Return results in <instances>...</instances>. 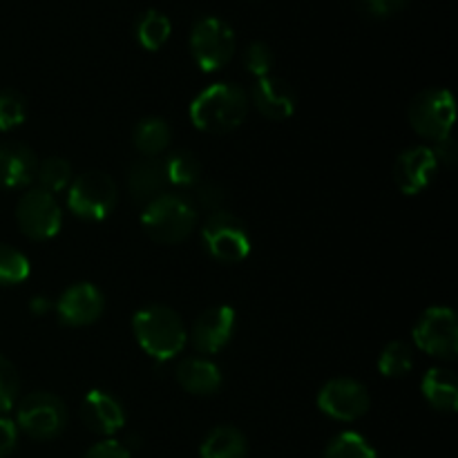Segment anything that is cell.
<instances>
[{"label":"cell","instance_id":"1","mask_svg":"<svg viewBox=\"0 0 458 458\" xmlns=\"http://www.w3.org/2000/svg\"><path fill=\"white\" fill-rule=\"evenodd\" d=\"M249 112V97L235 83H213L191 103V121L208 134H226L240 128Z\"/></svg>","mask_w":458,"mask_h":458},{"label":"cell","instance_id":"2","mask_svg":"<svg viewBox=\"0 0 458 458\" xmlns=\"http://www.w3.org/2000/svg\"><path fill=\"white\" fill-rule=\"evenodd\" d=\"M134 338L155 360H173L188 343V329L182 316L165 304H150L132 318Z\"/></svg>","mask_w":458,"mask_h":458},{"label":"cell","instance_id":"3","mask_svg":"<svg viewBox=\"0 0 458 458\" xmlns=\"http://www.w3.org/2000/svg\"><path fill=\"white\" fill-rule=\"evenodd\" d=\"M197 224V206L182 192H164L141 213V226L157 244H179L188 240Z\"/></svg>","mask_w":458,"mask_h":458},{"label":"cell","instance_id":"4","mask_svg":"<svg viewBox=\"0 0 458 458\" xmlns=\"http://www.w3.org/2000/svg\"><path fill=\"white\" fill-rule=\"evenodd\" d=\"M119 192L114 179L101 170H88L67 186V208L81 219L101 222L114 210Z\"/></svg>","mask_w":458,"mask_h":458},{"label":"cell","instance_id":"5","mask_svg":"<svg viewBox=\"0 0 458 458\" xmlns=\"http://www.w3.org/2000/svg\"><path fill=\"white\" fill-rule=\"evenodd\" d=\"M67 425V407L56 394L31 392L21 401L16 410L18 432L34 441H52L61 437Z\"/></svg>","mask_w":458,"mask_h":458},{"label":"cell","instance_id":"6","mask_svg":"<svg viewBox=\"0 0 458 458\" xmlns=\"http://www.w3.org/2000/svg\"><path fill=\"white\" fill-rule=\"evenodd\" d=\"M237 47L235 31L217 16H204L192 25L191 54L201 72H217L233 58Z\"/></svg>","mask_w":458,"mask_h":458},{"label":"cell","instance_id":"7","mask_svg":"<svg viewBox=\"0 0 458 458\" xmlns=\"http://www.w3.org/2000/svg\"><path fill=\"white\" fill-rule=\"evenodd\" d=\"M410 123L419 137L429 139V141H441V139L450 137L452 128L456 121V103L450 89L445 88H432L420 92L419 97L411 101Z\"/></svg>","mask_w":458,"mask_h":458},{"label":"cell","instance_id":"8","mask_svg":"<svg viewBox=\"0 0 458 458\" xmlns=\"http://www.w3.org/2000/svg\"><path fill=\"white\" fill-rule=\"evenodd\" d=\"M201 242L215 259L228 264L249 258L250 246H253L244 222L226 210L208 215L204 228H201Z\"/></svg>","mask_w":458,"mask_h":458},{"label":"cell","instance_id":"9","mask_svg":"<svg viewBox=\"0 0 458 458\" xmlns=\"http://www.w3.org/2000/svg\"><path fill=\"white\" fill-rule=\"evenodd\" d=\"M16 222L18 228H21L30 240H52V237L61 231V204H58L56 197H54L52 192L43 191V188H30V191L18 199Z\"/></svg>","mask_w":458,"mask_h":458},{"label":"cell","instance_id":"10","mask_svg":"<svg viewBox=\"0 0 458 458\" xmlns=\"http://www.w3.org/2000/svg\"><path fill=\"white\" fill-rule=\"evenodd\" d=\"M416 347L441 360H454L458 353L456 313L447 307H429L414 327Z\"/></svg>","mask_w":458,"mask_h":458},{"label":"cell","instance_id":"11","mask_svg":"<svg viewBox=\"0 0 458 458\" xmlns=\"http://www.w3.org/2000/svg\"><path fill=\"white\" fill-rule=\"evenodd\" d=\"M318 407L329 419L353 423L369 411L371 398L362 383L353 378H334L318 394Z\"/></svg>","mask_w":458,"mask_h":458},{"label":"cell","instance_id":"12","mask_svg":"<svg viewBox=\"0 0 458 458\" xmlns=\"http://www.w3.org/2000/svg\"><path fill=\"white\" fill-rule=\"evenodd\" d=\"M237 327L235 309L228 304H217L201 313L191 329V343L199 353L213 356L219 353L228 343Z\"/></svg>","mask_w":458,"mask_h":458},{"label":"cell","instance_id":"13","mask_svg":"<svg viewBox=\"0 0 458 458\" xmlns=\"http://www.w3.org/2000/svg\"><path fill=\"white\" fill-rule=\"evenodd\" d=\"M106 300L103 293L89 282H76L56 300V313L63 325L88 327L101 318Z\"/></svg>","mask_w":458,"mask_h":458},{"label":"cell","instance_id":"14","mask_svg":"<svg viewBox=\"0 0 458 458\" xmlns=\"http://www.w3.org/2000/svg\"><path fill=\"white\" fill-rule=\"evenodd\" d=\"M438 164L432 148L414 146L401 152L394 164V182L403 195H419L432 183Z\"/></svg>","mask_w":458,"mask_h":458},{"label":"cell","instance_id":"15","mask_svg":"<svg viewBox=\"0 0 458 458\" xmlns=\"http://www.w3.org/2000/svg\"><path fill=\"white\" fill-rule=\"evenodd\" d=\"M81 419L89 432L98 437H114L125 425V410L112 394L92 389L81 403Z\"/></svg>","mask_w":458,"mask_h":458},{"label":"cell","instance_id":"16","mask_svg":"<svg viewBox=\"0 0 458 458\" xmlns=\"http://www.w3.org/2000/svg\"><path fill=\"white\" fill-rule=\"evenodd\" d=\"M255 110L271 121H284L295 112L298 98H295L293 88L284 79L277 76H264L258 79L250 92Z\"/></svg>","mask_w":458,"mask_h":458},{"label":"cell","instance_id":"17","mask_svg":"<svg viewBox=\"0 0 458 458\" xmlns=\"http://www.w3.org/2000/svg\"><path fill=\"white\" fill-rule=\"evenodd\" d=\"M168 179H165L164 161L157 157H143L134 161L128 170V191L139 204H150L159 195H164Z\"/></svg>","mask_w":458,"mask_h":458},{"label":"cell","instance_id":"18","mask_svg":"<svg viewBox=\"0 0 458 458\" xmlns=\"http://www.w3.org/2000/svg\"><path fill=\"white\" fill-rule=\"evenodd\" d=\"M34 152L22 143H0V188H25L36 177Z\"/></svg>","mask_w":458,"mask_h":458},{"label":"cell","instance_id":"19","mask_svg":"<svg viewBox=\"0 0 458 458\" xmlns=\"http://www.w3.org/2000/svg\"><path fill=\"white\" fill-rule=\"evenodd\" d=\"M177 383L192 396H213L222 389V371L208 358H186L177 367Z\"/></svg>","mask_w":458,"mask_h":458},{"label":"cell","instance_id":"20","mask_svg":"<svg viewBox=\"0 0 458 458\" xmlns=\"http://www.w3.org/2000/svg\"><path fill=\"white\" fill-rule=\"evenodd\" d=\"M420 392H423L425 401H428L437 411H445V414H454L456 411L458 383L454 371L443 369V367H432V369L423 376Z\"/></svg>","mask_w":458,"mask_h":458},{"label":"cell","instance_id":"21","mask_svg":"<svg viewBox=\"0 0 458 458\" xmlns=\"http://www.w3.org/2000/svg\"><path fill=\"white\" fill-rule=\"evenodd\" d=\"M199 458H249V441L233 425H219L201 441Z\"/></svg>","mask_w":458,"mask_h":458},{"label":"cell","instance_id":"22","mask_svg":"<svg viewBox=\"0 0 458 458\" xmlns=\"http://www.w3.org/2000/svg\"><path fill=\"white\" fill-rule=\"evenodd\" d=\"M173 130L161 116H146L137 123L132 132V143L143 157H159L170 146Z\"/></svg>","mask_w":458,"mask_h":458},{"label":"cell","instance_id":"23","mask_svg":"<svg viewBox=\"0 0 458 458\" xmlns=\"http://www.w3.org/2000/svg\"><path fill=\"white\" fill-rule=\"evenodd\" d=\"M164 161L165 179L177 188H191L199 183L201 164L191 150H173Z\"/></svg>","mask_w":458,"mask_h":458},{"label":"cell","instance_id":"24","mask_svg":"<svg viewBox=\"0 0 458 458\" xmlns=\"http://www.w3.org/2000/svg\"><path fill=\"white\" fill-rule=\"evenodd\" d=\"M170 31H173V25H170V18L165 13L157 12V9H148L139 16L137 21V40L141 43L143 49H150V52H157L165 45V40L170 38Z\"/></svg>","mask_w":458,"mask_h":458},{"label":"cell","instance_id":"25","mask_svg":"<svg viewBox=\"0 0 458 458\" xmlns=\"http://www.w3.org/2000/svg\"><path fill=\"white\" fill-rule=\"evenodd\" d=\"M414 369V352L407 343L394 340L383 349L378 358V371L385 378H403Z\"/></svg>","mask_w":458,"mask_h":458},{"label":"cell","instance_id":"26","mask_svg":"<svg viewBox=\"0 0 458 458\" xmlns=\"http://www.w3.org/2000/svg\"><path fill=\"white\" fill-rule=\"evenodd\" d=\"M36 182L38 188L47 192H61L72 183V165L63 157H49V159L38 161L36 165Z\"/></svg>","mask_w":458,"mask_h":458},{"label":"cell","instance_id":"27","mask_svg":"<svg viewBox=\"0 0 458 458\" xmlns=\"http://www.w3.org/2000/svg\"><path fill=\"white\" fill-rule=\"evenodd\" d=\"M325 458H378L374 445L358 432H340L331 438Z\"/></svg>","mask_w":458,"mask_h":458},{"label":"cell","instance_id":"28","mask_svg":"<svg viewBox=\"0 0 458 458\" xmlns=\"http://www.w3.org/2000/svg\"><path fill=\"white\" fill-rule=\"evenodd\" d=\"M30 259L21 250L13 249V246L0 242V284H21V282H25L30 277Z\"/></svg>","mask_w":458,"mask_h":458},{"label":"cell","instance_id":"29","mask_svg":"<svg viewBox=\"0 0 458 458\" xmlns=\"http://www.w3.org/2000/svg\"><path fill=\"white\" fill-rule=\"evenodd\" d=\"M27 119V101L16 89H0V132L18 128Z\"/></svg>","mask_w":458,"mask_h":458},{"label":"cell","instance_id":"30","mask_svg":"<svg viewBox=\"0 0 458 458\" xmlns=\"http://www.w3.org/2000/svg\"><path fill=\"white\" fill-rule=\"evenodd\" d=\"M21 392V378L12 362L4 356H0V414L12 410L18 401Z\"/></svg>","mask_w":458,"mask_h":458},{"label":"cell","instance_id":"31","mask_svg":"<svg viewBox=\"0 0 458 458\" xmlns=\"http://www.w3.org/2000/svg\"><path fill=\"white\" fill-rule=\"evenodd\" d=\"M273 63H276V56H273V49L268 47L262 40H255L246 47L244 52V65L255 79H264L268 76V72L273 70Z\"/></svg>","mask_w":458,"mask_h":458},{"label":"cell","instance_id":"32","mask_svg":"<svg viewBox=\"0 0 458 458\" xmlns=\"http://www.w3.org/2000/svg\"><path fill=\"white\" fill-rule=\"evenodd\" d=\"M197 204L201 208L210 210V215L224 210V204H226V191H224L219 183L215 182H204L197 186Z\"/></svg>","mask_w":458,"mask_h":458},{"label":"cell","instance_id":"33","mask_svg":"<svg viewBox=\"0 0 458 458\" xmlns=\"http://www.w3.org/2000/svg\"><path fill=\"white\" fill-rule=\"evenodd\" d=\"M83 458H132V454H130L123 443L114 441V438H106V441H98L97 445L89 447Z\"/></svg>","mask_w":458,"mask_h":458},{"label":"cell","instance_id":"34","mask_svg":"<svg viewBox=\"0 0 458 458\" xmlns=\"http://www.w3.org/2000/svg\"><path fill=\"white\" fill-rule=\"evenodd\" d=\"M362 9L374 18H389L401 12L407 0H360Z\"/></svg>","mask_w":458,"mask_h":458},{"label":"cell","instance_id":"35","mask_svg":"<svg viewBox=\"0 0 458 458\" xmlns=\"http://www.w3.org/2000/svg\"><path fill=\"white\" fill-rule=\"evenodd\" d=\"M18 443V428L13 420L0 416V458H7L16 450Z\"/></svg>","mask_w":458,"mask_h":458},{"label":"cell","instance_id":"36","mask_svg":"<svg viewBox=\"0 0 458 458\" xmlns=\"http://www.w3.org/2000/svg\"><path fill=\"white\" fill-rule=\"evenodd\" d=\"M432 152H434V157H437L438 165L443 164V165H447V168H452L456 161V155H458L454 137L450 134V137H445V139H441V141L434 143Z\"/></svg>","mask_w":458,"mask_h":458},{"label":"cell","instance_id":"37","mask_svg":"<svg viewBox=\"0 0 458 458\" xmlns=\"http://www.w3.org/2000/svg\"><path fill=\"white\" fill-rule=\"evenodd\" d=\"M30 309L36 313V316H40V313H47L49 311V300L47 298H34L30 302Z\"/></svg>","mask_w":458,"mask_h":458}]
</instances>
